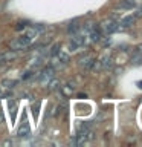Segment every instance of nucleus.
Segmentation results:
<instances>
[{
  "mask_svg": "<svg viewBox=\"0 0 142 147\" xmlns=\"http://www.w3.org/2000/svg\"><path fill=\"white\" fill-rule=\"evenodd\" d=\"M121 6H122V8H131L133 3H131V2H127V0H124V2L121 3Z\"/></svg>",
  "mask_w": 142,
  "mask_h": 147,
  "instance_id": "4468645a",
  "label": "nucleus"
},
{
  "mask_svg": "<svg viewBox=\"0 0 142 147\" xmlns=\"http://www.w3.org/2000/svg\"><path fill=\"white\" fill-rule=\"evenodd\" d=\"M101 29H102L105 34H112V32L119 29V25L113 20H107V22H104L102 25H101Z\"/></svg>",
  "mask_w": 142,
  "mask_h": 147,
  "instance_id": "7ed1b4c3",
  "label": "nucleus"
},
{
  "mask_svg": "<svg viewBox=\"0 0 142 147\" xmlns=\"http://www.w3.org/2000/svg\"><path fill=\"white\" fill-rule=\"evenodd\" d=\"M93 63H95V58L92 57V55H84V57L80 58V66L84 67L86 71H89V69L93 66Z\"/></svg>",
  "mask_w": 142,
  "mask_h": 147,
  "instance_id": "20e7f679",
  "label": "nucleus"
},
{
  "mask_svg": "<svg viewBox=\"0 0 142 147\" xmlns=\"http://www.w3.org/2000/svg\"><path fill=\"white\" fill-rule=\"evenodd\" d=\"M26 28H27L26 23H17V25H15V29L17 31H23V29H26Z\"/></svg>",
  "mask_w": 142,
  "mask_h": 147,
  "instance_id": "ddd939ff",
  "label": "nucleus"
},
{
  "mask_svg": "<svg viewBox=\"0 0 142 147\" xmlns=\"http://www.w3.org/2000/svg\"><path fill=\"white\" fill-rule=\"evenodd\" d=\"M131 63H135V64H141L142 63V46H139L136 51V54L131 57Z\"/></svg>",
  "mask_w": 142,
  "mask_h": 147,
  "instance_id": "6e6552de",
  "label": "nucleus"
},
{
  "mask_svg": "<svg viewBox=\"0 0 142 147\" xmlns=\"http://www.w3.org/2000/svg\"><path fill=\"white\" fill-rule=\"evenodd\" d=\"M101 67H110L112 66V58H109V57H104L102 60H101Z\"/></svg>",
  "mask_w": 142,
  "mask_h": 147,
  "instance_id": "9b49d317",
  "label": "nucleus"
},
{
  "mask_svg": "<svg viewBox=\"0 0 142 147\" xmlns=\"http://www.w3.org/2000/svg\"><path fill=\"white\" fill-rule=\"evenodd\" d=\"M29 135H31V127H29V124H27V123H21L20 127L17 129V136L27 138Z\"/></svg>",
  "mask_w": 142,
  "mask_h": 147,
  "instance_id": "39448f33",
  "label": "nucleus"
},
{
  "mask_svg": "<svg viewBox=\"0 0 142 147\" xmlns=\"http://www.w3.org/2000/svg\"><path fill=\"white\" fill-rule=\"evenodd\" d=\"M67 31H69V34H70V35L78 34V31H80V23H78V20H73V22L69 23Z\"/></svg>",
  "mask_w": 142,
  "mask_h": 147,
  "instance_id": "423d86ee",
  "label": "nucleus"
},
{
  "mask_svg": "<svg viewBox=\"0 0 142 147\" xmlns=\"http://www.w3.org/2000/svg\"><path fill=\"white\" fill-rule=\"evenodd\" d=\"M9 110H11V115H12V119L15 118V107H17V101H14V100H9Z\"/></svg>",
  "mask_w": 142,
  "mask_h": 147,
  "instance_id": "9d476101",
  "label": "nucleus"
},
{
  "mask_svg": "<svg viewBox=\"0 0 142 147\" xmlns=\"http://www.w3.org/2000/svg\"><path fill=\"white\" fill-rule=\"evenodd\" d=\"M38 106H40V104H35V106H34V117H35V119L38 118Z\"/></svg>",
  "mask_w": 142,
  "mask_h": 147,
  "instance_id": "2eb2a0df",
  "label": "nucleus"
},
{
  "mask_svg": "<svg viewBox=\"0 0 142 147\" xmlns=\"http://www.w3.org/2000/svg\"><path fill=\"white\" fill-rule=\"evenodd\" d=\"M73 90H75V86H73V84H66V86H63V87H61V92H63V94L66 95V96L72 95V92H73Z\"/></svg>",
  "mask_w": 142,
  "mask_h": 147,
  "instance_id": "1a4fd4ad",
  "label": "nucleus"
},
{
  "mask_svg": "<svg viewBox=\"0 0 142 147\" xmlns=\"http://www.w3.org/2000/svg\"><path fill=\"white\" fill-rule=\"evenodd\" d=\"M54 77H55V67L48 66L46 69H43V71H41V74L37 77V80H38L41 84H48V83L52 80Z\"/></svg>",
  "mask_w": 142,
  "mask_h": 147,
  "instance_id": "f257e3e1",
  "label": "nucleus"
},
{
  "mask_svg": "<svg viewBox=\"0 0 142 147\" xmlns=\"http://www.w3.org/2000/svg\"><path fill=\"white\" fill-rule=\"evenodd\" d=\"M135 20H136V17L135 16H127V17H124L122 20H121V28H128V26H131L133 23H135Z\"/></svg>",
  "mask_w": 142,
  "mask_h": 147,
  "instance_id": "0eeeda50",
  "label": "nucleus"
},
{
  "mask_svg": "<svg viewBox=\"0 0 142 147\" xmlns=\"http://www.w3.org/2000/svg\"><path fill=\"white\" fill-rule=\"evenodd\" d=\"M67 61H69V55L61 52V51H60L58 54L52 55V67H55V69L60 67V66H64V64H67Z\"/></svg>",
  "mask_w": 142,
  "mask_h": 147,
  "instance_id": "f03ea898",
  "label": "nucleus"
},
{
  "mask_svg": "<svg viewBox=\"0 0 142 147\" xmlns=\"http://www.w3.org/2000/svg\"><path fill=\"white\" fill-rule=\"evenodd\" d=\"M137 87H139V89H142V81H137Z\"/></svg>",
  "mask_w": 142,
  "mask_h": 147,
  "instance_id": "dca6fc26",
  "label": "nucleus"
},
{
  "mask_svg": "<svg viewBox=\"0 0 142 147\" xmlns=\"http://www.w3.org/2000/svg\"><path fill=\"white\" fill-rule=\"evenodd\" d=\"M48 84H49V89H50V90H54V89H58V87H60V81H58V80H55V78H52V80H50Z\"/></svg>",
  "mask_w": 142,
  "mask_h": 147,
  "instance_id": "f8f14e48",
  "label": "nucleus"
}]
</instances>
